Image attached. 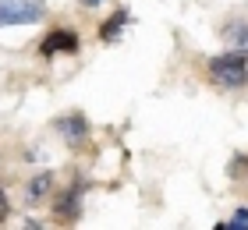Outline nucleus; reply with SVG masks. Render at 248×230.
I'll use <instances>...</instances> for the list:
<instances>
[{
    "label": "nucleus",
    "instance_id": "obj_4",
    "mask_svg": "<svg viewBox=\"0 0 248 230\" xmlns=\"http://www.w3.org/2000/svg\"><path fill=\"white\" fill-rule=\"evenodd\" d=\"M53 216H57V223H78V216H82V188H67L57 205H53Z\"/></svg>",
    "mask_w": 248,
    "mask_h": 230
},
{
    "label": "nucleus",
    "instance_id": "obj_6",
    "mask_svg": "<svg viewBox=\"0 0 248 230\" xmlns=\"http://www.w3.org/2000/svg\"><path fill=\"white\" fill-rule=\"evenodd\" d=\"M220 39H223V46L227 50H238V53H248V21H227L223 25V32H220Z\"/></svg>",
    "mask_w": 248,
    "mask_h": 230
},
{
    "label": "nucleus",
    "instance_id": "obj_5",
    "mask_svg": "<svg viewBox=\"0 0 248 230\" xmlns=\"http://www.w3.org/2000/svg\"><path fill=\"white\" fill-rule=\"evenodd\" d=\"M57 131L64 135V142H67V145L82 149V145H85V138H89V124H85L82 113H67V117L57 121Z\"/></svg>",
    "mask_w": 248,
    "mask_h": 230
},
{
    "label": "nucleus",
    "instance_id": "obj_12",
    "mask_svg": "<svg viewBox=\"0 0 248 230\" xmlns=\"http://www.w3.org/2000/svg\"><path fill=\"white\" fill-rule=\"evenodd\" d=\"M82 7H96V4H103V0H78Z\"/></svg>",
    "mask_w": 248,
    "mask_h": 230
},
{
    "label": "nucleus",
    "instance_id": "obj_2",
    "mask_svg": "<svg viewBox=\"0 0 248 230\" xmlns=\"http://www.w3.org/2000/svg\"><path fill=\"white\" fill-rule=\"evenodd\" d=\"M46 15V0H0V29L4 25H32Z\"/></svg>",
    "mask_w": 248,
    "mask_h": 230
},
{
    "label": "nucleus",
    "instance_id": "obj_8",
    "mask_svg": "<svg viewBox=\"0 0 248 230\" xmlns=\"http://www.w3.org/2000/svg\"><path fill=\"white\" fill-rule=\"evenodd\" d=\"M53 188V174H39L29 181V199H43V195H50Z\"/></svg>",
    "mask_w": 248,
    "mask_h": 230
},
{
    "label": "nucleus",
    "instance_id": "obj_1",
    "mask_svg": "<svg viewBox=\"0 0 248 230\" xmlns=\"http://www.w3.org/2000/svg\"><path fill=\"white\" fill-rule=\"evenodd\" d=\"M209 78L223 89H245L248 85V53H238V50L217 53L209 61Z\"/></svg>",
    "mask_w": 248,
    "mask_h": 230
},
{
    "label": "nucleus",
    "instance_id": "obj_3",
    "mask_svg": "<svg viewBox=\"0 0 248 230\" xmlns=\"http://www.w3.org/2000/svg\"><path fill=\"white\" fill-rule=\"evenodd\" d=\"M43 57H57V53H78V36L71 29H50L39 43Z\"/></svg>",
    "mask_w": 248,
    "mask_h": 230
},
{
    "label": "nucleus",
    "instance_id": "obj_11",
    "mask_svg": "<svg viewBox=\"0 0 248 230\" xmlns=\"http://www.w3.org/2000/svg\"><path fill=\"white\" fill-rule=\"evenodd\" d=\"M7 213H11V205H7V191H4V184H0V223L7 220Z\"/></svg>",
    "mask_w": 248,
    "mask_h": 230
},
{
    "label": "nucleus",
    "instance_id": "obj_9",
    "mask_svg": "<svg viewBox=\"0 0 248 230\" xmlns=\"http://www.w3.org/2000/svg\"><path fill=\"white\" fill-rule=\"evenodd\" d=\"M220 227H234V230L241 227V230H248V209H238V213H234L227 223H220Z\"/></svg>",
    "mask_w": 248,
    "mask_h": 230
},
{
    "label": "nucleus",
    "instance_id": "obj_7",
    "mask_svg": "<svg viewBox=\"0 0 248 230\" xmlns=\"http://www.w3.org/2000/svg\"><path fill=\"white\" fill-rule=\"evenodd\" d=\"M128 21H131V18H128V11H114V15L107 18V25L99 29V39H103V43H114V39L121 36V29L128 25Z\"/></svg>",
    "mask_w": 248,
    "mask_h": 230
},
{
    "label": "nucleus",
    "instance_id": "obj_10",
    "mask_svg": "<svg viewBox=\"0 0 248 230\" xmlns=\"http://www.w3.org/2000/svg\"><path fill=\"white\" fill-rule=\"evenodd\" d=\"M245 170H248V156H241V153H238V156L231 159V174H245Z\"/></svg>",
    "mask_w": 248,
    "mask_h": 230
}]
</instances>
